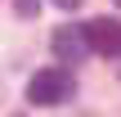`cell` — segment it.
<instances>
[{
    "label": "cell",
    "mask_w": 121,
    "mask_h": 117,
    "mask_svg": "<svg viewBox=\"0 0 121 117\" xmlns=\"http://www.w3.org/2000/svg\"><path fill=\"white\" fill-rule=\"evenodd\" d=\"M72 95H76V81H72L67 68H40L27 81V104H36V108H58Z\"/></svg>",
    "instance_id": "obj_1"
},
{
    "label": "cell",
    "mask_w": 121,
    "mask_h": 117,
    "mask_svg": "<svg viewBox=\"0 0 121 117\" xmlns=\"http://www.w3.org/2000/svg\"><path fill=\"white\" fill-rule=\"evenodd\" d=\"M81 36H85V50L90 54H103V59L121 54V23L117 18H90L81 27Z\"/></svg>",
    "instance_id": "obj_2"
},
{
    "label": "cell",
    "mask_w": 121,
    "mask_h": 117,
    "mask_svg": "<svg viewBox=\"0 0 121 117\" xmlns=\"http://www.w3.org/2000/svg\"><path fill=\"white\" fill-rule=\"evenodd\" d=\"M49 45H54V54H58V59H72V63L90 54V50H85V36H81V27H67V23H63V27H54Z\"/></svg>",
    "instance_id": "obj_3"
},
{
    "label": "cell",
    "mask_w": 121,
    "mask_h": 117,
    "mask_svg": "<svg viewBox=\"0 0 121 117\" xmlns=\"http://www.w3.org/2000/svg\"><path fill=\"white\" fill-rule=\"evenodd\" d=\"M13 5H18V14H22V18H31V14H36V5H40V0H13Z\"/></svg>",
    "instance_id": "obj_4"
},
{
    "label": "cell",
    "mask_w": 121,
    "mask_h": 117,
    "mask_svg": "<svg viewBox=\"0 0 121 117\" xmlns=\"http://www.w3.org/2000/svg\"><path fill=\"white\" fill-rule=\"evenodd\" d=\"M54 5H58V9H81L85 0H54Z\"/></svg>",
    "instance_id": "obj_5"
},
{
    "label": "cell",
    "mask_w": 121,
    "mask_h": 117,
    "mask_svg": "<svg viewBox=\"0 0 121 117\" xmlns=\"http://www.w3.org/2000/svg\"><path fill=\"white\" fill-rule=\"evenodd\" d=\"M117 5H121V0H117Z\"/></svg>",
    "instance_id": "obj_6"
}]
</instances>
